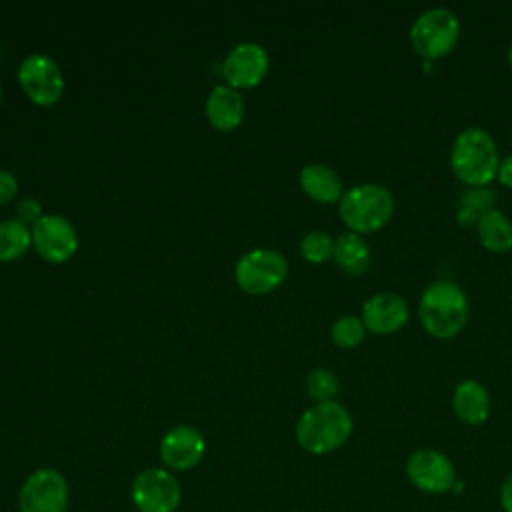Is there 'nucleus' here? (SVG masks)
<instances>
[{"label": "nucleus", "mask_w": 512, "mask_h": 512, "mask_svg": "<svg viewBox=\"0 0 512 512\" xmlns=\"http://www.w3.org/2000/svg\"><path fill=\"white\" fill-rule=\"evenodd\" d=\"M418 318L426 334L438 340H450L468 322V298L456 282L434 280L420 296Z\"/></svg>", "instance_id": "f257e3e1"}, {"label": "nucleus", "mask_w": 512, "mask_h": 512, "mask_svg": "<svg viewBox=\"0 0 512 512\" xmlns=\"http://www.w3.org/2000/svg\"><path fill=\"white\" fill-rule=\"evenodd\" d=\"M352 430L354 420L340 402H314L296 422V442L306 452L322 456L346 444Z\"/></svg>", "instance_id": "f03ea898"}, {"label": "nucleus", "mask_w": 512, "mask_h": 512, "mask_svg": "<svg viewBox=\"0 0 512 512\" xmlns=\"http://www.w3.org/2000/svg\"><path fill=\"white\" fill-rule=\"evenodd\" d=\"M498 166V148L488 130L470 126L454 138L450 148V168L460 182L482 188L496 178Z\"/></svg>", "instance_id": "7ed1b4c3"}, {"label": "nucleus", "mask_w": 512, "mask_h": 512, "mask_svg": "<svg viewBox=\"0 0 512 512\" xmlns=\"http://www.w3.org/2000/svg\"><path fill=\"white\" fill-rule=\"evenodd\" d=\"M394 212V198L382 184L366 182L346 190L338 202V214L348 232L372 234L388 224Z\"/></svg>", "instance_id": "20e7f679"}, {"label": "nucleus", "mask_w": 512, "mask_h": 512, "mask_svg": "<svg viewBox=\"0 0 512 512\" xmlns=\"http://www.w3.org/2000/svg\"><path fill=\"white\" fill-rule=\"evenodd\" d=\"M460 20L448 8H428L410 26V44L426 60H438L460 40Z\"/></svg>", "instance_id": "39448f33"}, {"label": "nucleus", "mask_w": 512, "mask_h": 512, "mask_svg": "<svg viewBox=\"0 0 512 512\" xmlns=\"http://www.w3.org/2000/svg\"><path fill=\"white\" fill-rule=\"evenodd\" d=\"M288 274V260L272 248H254L242 254L234 268L238 286L248 294H266L278 288Z\"/></svg>", "instance_id": "423d86ee"}, {"label": "nucleus", "mask_w": 512, "mask_h": 512, "mask_svg": "<svg viewBox=\"0 0 512 512\" xmlns=\"http://www.w3.org/2000/svg\"><path fill=\"white\" fill-rule=\"evenodd\" d=\"M68 500V482L54 468L34 470L18 492L20 512H66Z\"/></svg>", "instance_id": "0eeeda50"}, {"label": "nucleus", "mask_w": 512, "mask_h": 512, "mask_svg": "<svg viewBox=\"0 0 512 512\" xmlns=\"http://www.w3.org/2000/svg\"><path fill=\"white\" fill-rule=\"evenodd\" d=\"M18 82L24 94L40 106L56 104L64 92V76L60 66L52 56L40 52H34L20 62Z\"/></svg>", "instance_id": "6e6552de"}, {"label": "nucleus", "mask_w": 512, "mask_h": 512, "mask_svg": "<svg viewBox=\"0 0 512 512\" xmlns=\"http://www.w3.org/2000/svg\"><path fill=\"white\" fill-rule=\"evenodd\" d=\"M406 476L414 488L424 494H446L456 484V468L452 460L434 448L414 450L406 460Z\"/></svg>", "instance_id": "1a4fd4ad"}, {"label": "nucleus", "mask_w": 512, "mask_h": 512, "mask_svg": "<svg viewBox=\"0 0 512 512\" xmlns=\"http://www.w3.org/2000/svg\"><path fill=\"white\" fill-rule=\"evenodd\" d=\"M180 498L178 480L164 468H146L132 482V502L138 512H174Z\"/></svg>", "instance_id": "9d476101"}, {"label": "nucleus", "mask_w": 512, "mask_h": 512, "mask_svg": "<svg viewBox=\"0 0 512 512\" xmlns=\"http://www.w3.org/2000/svg\"><path fill=\"white\" fill-rule=\"evenodd\" d=\"M32 246L44 260L62 264L78 250V234L68 218L60 214H44L32 226Z\"/></svg>", "instance_id": "9b49d317"}, {"label": "nucleus", "mask_w": 512, "mask_h": 512, "mask_svg": "<svg viewBox=\"0 0 512 512\" xmlns=\"http://www.w3.org/2000/svg\"><path fill=\"white\" fill-rule=\"evenodd\" d=\"M268 72V52L258 42H240L222 60V76L232 88H252Z\"/></svg>", "instance_id": "f8f14e48"}, {"label": "nucleus", "mask_w": 512, "mask_h": 512, "mask_svg": "<svg viewBox=\"0 0 512 512\" xmlns=\"http://www.w3.org/2000/svg\"><path fill=\"white\" fill-rule=\"evenodd\" d=\"M360 318L368 332L386 336L406 326L410 308L404 296L396 292H378L364 302Z\"/></svg>", "instance_id": "ddd939ff"}, {"label": "nucleus", "mask_w": 512, "mask_h": 512, "mask_svg": "<svg viewBox=\"0 0 512 512\" xmlns=\"http://www.w3.org/2000/svg\"><path fill=\"white\" fill-rule=\"evenodd\" d=\"M206 450L204 436L200 430L188 424L170 428L160 440V458L170 470H190L194 468Z\"/></svg>", "instance_id": "4468645a"}, {"label": "nucleus", "mask_w": 512, "mask_h": 512, "mask_svg": "<svg viewBox=\"0 0 512 512\" xmlns=\"http://www.w3.org/2000/svg\"><path fill=\"white\" fill-rule=\"evenodd\" d=\"M244 112V96L236 88L228 84H218L210 90L206 98V116L214 128L222 132L238 128L244 120Z\"/></svg>", "instance_id": "2eb2a0df"}, {"label": "nucleus", "mask_w": 512, "mask_h": 512, "mask_svg": "<svg viewBox=\"0 0 512 512\" xmlns=\"http://www.w3.org/2000/svg\"><path fill=\"white\" fill-rule=\"evenodd\" d=\"M490 394L478 380H462L452 394V410L456 418L468 426L484 424L490 416Z\"/></svg>", "instance_id": "dca6fc26"}, {"label": "nucleus", "mask_w": 512, "mask_h": 512, "mask_svg": "<svg viewBox=\"0 0 512 512\" xmlns=\"http://www.w3.org/2000/svg\"><path fill=\"white\" fill-rule=\"evenodd\" d=\"M300 186L308 198L320 204L340 202L344 194L338 172L326 164H306L300 170Z\"/></svg>", "instance_id": "f3484780"}, {"label": "nucleus", "mask_w": 512, "mask_h": 512, "mask_svg": "<svg viewBox=\"0 0 512 512\" xmlns=\"http://www.w3.org/2000/svg\"><path fill=\"white\" fill-rule=\"evenodd\" d=\"M476 232L480 244L496 254H504L512 248V220L498 208H490L476 220Z\"/></svg>", "instance_id": "a211bd4d"}, {"label": "nucleus", "mask_w": 512, "mask_h": 512, "mask_svg": "<svg viewBox=\"0 0 512 512\" xmlns=\"http://www.w3.org/2000/svg\"><path fill=\"white\" fill-rule=\"evenodd\" d=\"M334 262L346 274H362L370 264V248L356 232H342L334 242Z\"/></svg>", "instance_id": "6ab92c4d"}, {"label": "nucleus", "mask_w": 512, "mask_h": 512, "mask_svg": "<svg viewBox=\"0 0 512 512\" xmlns=\"http://www.w3.org/2000/svg\"><path fill=\"white\" fill-rule=\"evenodd\" d=\"M32 244V230L16 218L0 222V260H18Z\"/></svg>", "instance_id": "aec40b11"}, {"label": "nucleus", "mask_w": 512, "mask_h": 512, "mask_svg": "<svg viewBox=\"0 0 512 512\" xmlns=\"http://www.w3.org/2000/svg\"><path fill=\"white\" fill-rule=\"evenodd\" d=\"M330 336H332V342L336 346H340V348H354V346H358L364 340L366 326H364L360 316L346 314V316H340L332 324Z\"/></svg>", "instance_id": "412c9836"}, {"label": "nucleus", "mask_w": 512, "mask_h": 512, "mask_svg": "<svg viewBox=\"0 0 512 512\" xmlns=\"http://www.w3.org/2000/svg\"><path fill=\"white\" fill-rule=\"evenodd\" d=\"M334 238L322 230H312L300 240V254L312 264H322L334 256Z\"/></svg>", "instance_id": "4be33fe9"}, {"label": "nucleus", "mask_w": 512, "mask_h": 512, "mask_svg": "<svg viewBox=\"0 0 512 512\" xmlns=\"http://www.w3.org/2000/svg\"><path fill=\"white\" fill-rule=\"evenodd\" d=\"M306 392L312 400L316 402H328L336 396L338 392V378L332 370L328 368H314L306 376Z\"/></svg>", "instance_id": "5701e85b"}, {"label": "nucleus", "mask_w": 512, "mask_h": 512, "mask_svg": "<svg viewBox=\"0 0 512 512\" xmlns=\"http://www.w3.org/2000/svg\"><path fill=\"white\" fill-rule=\"evenodd\" d=\"M42 216H44L42 214V206H40V202L36 198L24 196V198L18 200V204H16V220H20L26 226L28 224L34 226Z\"/></svg>", "instance_id": "b1692460"}, {"label": "nucleus", "mask_w": 512, "mask_h": 512, "mask_svg": "<svg viewBox=\"0 0 512 512\" xmlns=\"http://www.w3.org/2000/svg\"><path fill=\"white\" fill-rule=\"evenodd\" d=\"M18 192V180L12 172L0 170V206L8 204Z\"/></svg>", "instance_id": "393cba45"}, {"label": "nucleus", "mask_w": 512, "mask_h": 512, "mask_svg": "<svg viewBox=\"0 0 512 512\" xmlns=\"http://www.w3.org/2000/svg\"><path fill=\"white\" fill-rule=\"evenodd\" d=\"M498 182L506 188H512V154H508L506 158L500 160V166H498V174H496Z\"/></svg>", "instance_id": "a878e982"}, {"label": "nucleus", "mask_w": 512, "mask_h": 512, "mask_svg": "<svg viewBox=\"0 0 512 512\" xmlns=\"http://www.w3.org/2000/svg\"><path fill=\"white\" fill-rule=\"evenodd\" d=\"M500 506L504 512H512V472L504 478L500 486Z\"/></svg>", "instance_id": "bb28decb"}, {"label": "nucleus", "mask_w": 512, "mask_h": 512, "mask_svg": "<svg viewBox=\"0 0 512 512\" xmlns=\"http://www.w3.org/2000/svg\"><path fill=\"white\" fill-rule=\"evenodd\" d=\"M506 56H508V64H510V68H512V44L508 46V54H506Z\"/></svg>", "instance_id": "cd10ccee"}, {"label": "nucleus", "mask_w": 512, "mask_h": 512, "mask_svg": "<svg viewBox=\"0 0 512 512\" xmlns=\"http://www.w3.org/2000/svg\"><path fill=\"white\" fill-rule=\"evenodd\" d=\"M0 102H2V84H0Z\"/></svg>", "instance_id": "c85d7f7f"}, {"label": "nucleus", "mask_w": 512, "mask_h": 512, "mask_svg": "<svg viewBox=\"0 0 512 512\" xmlns=\"http://www.w3.org/2000/svg\"><path fill=\"white\" fill-rule=\"evenodd\" d=\"M0 56H2V50H0Z\"/></svg>", "instance_id": "c756f323"}]
</instances>
